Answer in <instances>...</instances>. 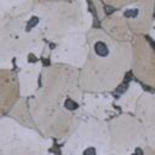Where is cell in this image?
I'll return each instance as SVG.
<instances>
[{"mask_svg":"<svg viewBox=\"0 0 155 155\" xmlns=\"http://www.w3.org/2000/svg\"><path fill=\"white\" fill-rule=\"evenodd\" d=\"M64 105H65V108L69 109V110H73V109H75V108L78 107L76 103H75L74 101H71V99H67L65 103H64Z\"/></svg>","mask_w":155,"mask_h":155,"instance_id":"3","label":"cell"},{"mask_svg":"<svg viewBox=\"0 0 155 155\" xmlns=\"http://www.w3.org/2000/svg\"><path fill=\"white\" fill-rule=\"evenodd\" d=\"M93 50H94L96 54L99 56V57H107L109 54V52H110L108 45L105 42H103V41H97L94 44V46H93Z\"/></svg>","mask_w":155,"mask_h":155,"instance_id":"1","label":"cell"},{"mask_svg":"<svg viewBox=\"0 0 155 155\" xmlns=\"http://www.w3.org/2000/svg\"><path fill=\"white\" fill-rule=\"evenodd\" d=\"M109 155H114V154H109Z\"/></svg>","mask_w":155,"mask_h":155,"instance_id":"4","label":"cell"},{"mask_svg":"<svg viewBox=\"0 0 155 155\" xmlns=\"http://www.w3.org/2000/svg\"><path fill=\"white\" fill-rule=\"evenodd\" d=\"M81 155H98V150H97V148L93 147V145H87V147L82 150Z\"/></svg>","mask_w":155,"mask_h":155,"instance_id":"2","label":"cell"}]
</instances>
